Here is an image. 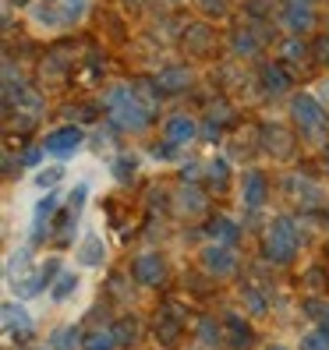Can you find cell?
<instances>
[{
  "label": "cell",
  "instance_id": "cell-1",
  "mask_svg": "<svg viewBox=\"0 0 329 350\" xmlns=\"http://www.w3.org/2000/svg\"><path fill=\"white\" fill-rule=\"evenodd\" d=\"M107 110L114 117V124L124 131H146L149 128V107L128 85H117L107 92Z\"/></svg>",
  "mask_w": 329,
  "mask_h": 350
},
{
  "label": "cell",
  "instance_id": "cell-2",
  "mask_svg": "<svg viewBox=\"0 0 329 350\" xmlns=\"http://www.w3.org/2000/svg\"><path fill=\"white\" fill-rule=\"evenodd\" d=\"M298 244H301V237H298L294 219L280 216V219L269 223V230H265V258H273L276 265H283V262H291L298 255Z\"/></svg>",
  "mask_w": 329,
  "mask_h": 350
},
{
  "label": "cell",
  "instance_id": "cell-3",
  "mask_svg": "<svg viewBox=\"0 0 329 350\" xmlns=\"http://www.w3.org/2000/svg\"><path fill=\"white\" fill-rule=\"evenodd\" d=\"M291 113H294V120L301 124V131L319 135V131L326 128V107H322V103H319L315 96H294Z\"/></svg>",
  "mask_w": 329,
  "mask_h": 350
},
{
  "label": "cell",
  "instance_id": "cell-4",
  "mask_svg": "<svg viewBox=\"0 0 329 350\" xmlns=\"http://www.w3.org/2000/svg\"><path fill=\"white\" fill-rule=\"evenodd\" d=\"M202 265H205V273H213V276H231L237 269V258L227 244L213 241L209 248H202Z\"/></svg>",
  "mask_w": 329,
  "mask_h": 350
},
{
  "label": "cell",
  "instance_id": "cell-5",
  "mask_svg": "<svg viewBox=\"0 0 329 350\" xmlns=\"http://www.w3.org/2000/svg\"><path fill=\"white\" fill-rule=\"evenodd\" d=\"M131 273H135V280H138L142 286H156V283L167 280V265H163V258H159L156 252H146V255L135 258Z\"/></svg>",
  "mask_w": 329,
  "mask_h": 350
},
{
  "label": "cell",
  "instance_id": "cell-6",
  "mask_svg": "<svg viewBox=\"0 0 329 350\" xmlns=\"http://www.w3.org/2000/svg\"><path fill=\"white\" fill-rule=\"evenodd\" d=\"M81 142H85V135H81V128H57L53 135H47V142H43V149L50 152V156H60V159H64V156H71L78 146H81Z\"/></svg>",
  "mask_w": 329,
  "mask_h": 350
},
{
  "label": "cell",
  "instance_id": "cell-7",
  "mask_svg": "<svg viewBox=\"0 0 329 350\" xmlns=\"http://www.w3.org/2000/svg\"><path fill=\"white\" fill-rule=\"evenodd\" d=\"M265 191H269V180H265L262 170H244L241 177V202L248 205V209H259L265 202Z\"/></svg>",
  "mask_w": 329,
  "mask_h": 350
},
{
  "label": "cell",
  "instance_id": "cell-8",
  "mask_svg": "<svg viewBox=\"0 0 329 350\" xmlns=\"http://www.w3.org/2000/svg\"><path fill=\"white\" fill-rule=\"evenodd\" d=\"M57 205H60V191H57V188H53L47 198H39V202H36V209H32V241L47 237L50 219H53V213H57Z\"/></svg>",
  "mask_w": 329,
  "mask_h": 350
},
{
  "label": "cell",
  "instance_id": "cell-9",
  "mask_svg": "<svg viewBox=\"0 0 329 350\" xmlns=\"http://www.w3.org/2000/svg\"><path fill=\"white\" fill-rule=\"evenodd\" d=\"M163 138L174 142V146H188V142L198 138V124H195L188 113H174L167 124H163Z\"/></svg>",
  "mask_w": 329,
  "mask_h": 350
},
{
  "label": "cell",
  "instance_id": "cell-10",
  "mask_svg": "<svg viewBox=\"0 0 329 350\" xmlns=\"http://www.w3.org/2000/svg\"><path fill=\"white\" fill-rule=\"evenodd\" d=\"M75 258H78V265H85V269H99L103 258H107V244H103L99 234H89L81 241V248L75 252Z\"/></svg>",
  "mask_w": 329,
  "mask_h": 350
},
{
  "label": "cell",
  "instance_id": "cell-11",
  "mask_svg": "<svg viewBox=\"0 0 329 350\" xmlns=\"http://www.w3.org/2000/svg\"><path fill=\"white\" fill-rule=\"evenodd\" d=\"M283 22H287V29H294V32H308V29L315 25V14H312V8H308V4H291V0H287Z\"/></svg>",
  "mask_w": 329,
  "mask_h": 350
},
{
  "label": "cell",
  "instance_id": "cell-12",
  "mask_svg": "<svg viewBox=\"0 0 329 350\" xmlns=\"http://www.w3.org/2000/svg\"><path fill=\"white\" fill-rule=\"evenodd\" d=\"M205 230H209V237H213L216 244H227V248H234V244H237V226H234L227 216H216L209 226H205Z\"/></svg>",
  "mask_w": 329,
  "mask_h": 350
},
{
  "label": "cell",
  "instance_id": "cell-13",
  "mask_svg": "<svg viewBox=\"0 0 329 350\" xmlns=\"http://www.w3.org/2000/svg\"><path fill=\"white\" fill-rule=\"evenodd\" d=\"M4 325H8V333H29L32 329V319L22 304H4Z\"/></svg>",
  "mask_w": 329,
  "mask_h": 350
},
{
  "label": "cell",
  "instance_id": "cell-14",
  "mask_svg": "<svg viewBox=\"0 0 329 350\" xmlns=\"http://www.w3.org/2000/svg\"><path fill=\"white\" fill-rule=\"evenodd\" d=\"M75 291H78V276H75L71 269H64V273L53 280V286H50V301H53V304H64Z\"/></svg>",
  "mask_w": 329,
  "mask_h": 350
},
{
  "label": "cell",
  "instance_id": "cell-15",
  "mask_svg": "<svg viewBox=\"0 0 329 350\" xmlns=\"http://www.w3.org/2000/svg\"><path fill=\"white\" fill-rule=\"evenodd\" d=\"M156 85H159V89H170V92H181V89L192 85V71H184V68H167V71L156 78Z\"/></svg>",
  "mask_w": 329,
  "mask_h": 350
},
{
  "label": "cell",
  "instance_id": "cell-16",
  "mask_svg": "<svg viewBox=\"0 0 329 350\" xmlns=\"http://www.w3.org/2000/svg\"><path fill=\"white\" fill-rule=\"evenodd\" d=\"M57 11H60V25H75L85 18L89 0H57Z\"/></svg>",
  "mask_w": 329,
  "mask_h": 350
},
{
  "label": "cell",
  "instance_id": "cell-17",
  "mask_svg": "<svg viewBox=\"0 0 329 350\" xmlns=\"http://www.w3.org/2000/svg\"><path fill=\"white\" fill-rule=\"evenodd\" d=\"M177 209L188 213V216H198V213H205V198L198 195V188H181L177 191Z\"/></svg>",
  "mask_w": 329,
  "mask_h": 350
},
{
  "label": "cell",
  "instance_id": "cell-18",
  "mask_svg": "<svg viewBox=\"0 0 329 350\" xmlns=\"http://www.w3.org/2000/svg\"><path fill=\"white\" fill-rule=\"evenodd\" d=\"M64 174H68V170H64V167H60V163H53V167H47V170H39L32 184H36V188H39V191H53V188H57V184H60V180H64Z\"/></svg>",
  "mask_w": 329,
  "mask_h": 350
},
{
  "label": "cell",
  "instance_id": "cell-19",
  "mask_svg": "<svg viewBox=\"0 0 329 350\" xmlns=\"http://www.w3.org/2000/svg\"><path fill=\"white\" fill-rule=\"evenodd\" d=\"M262 85L269 89V92H287V85H291V78L283 75V68H276V64H265V68H262Z\"/></svg>",
  "mask_w": 329,
  "mask_h": 350
},
{
  "label": "cell",
  "instance_id": "cell-20",
  "mask_svg": "<svg viewBox=\"0 0 329 350\" xmlns=\"http://www.w3.org/2000/svg\"><path fill=\"white\" fill-rule=\"evenodd\" d=\"M78 343H81V336H78L75 325H64L50 336V350H78Z\"/></svg>",
  "mask_w": 329,
  "mask_h": 350
},
{
  "label": "cell",
  "instance_id": "cell-21",
  "mask_svg": "<svg viewBox=\"0 0 329 350\" xmlns=\"http://www.w3.org/2000/svg\"><path fill=\"white\" fill-rule=\"evenodd\" d=\"M114 336H117V347H131L138 340V319L124 315V319L114 325Z\"/></svg>",
  "mask_w": 329,
  "mask_h": 350
},
{
  "label": "cell",
  "instance_id": "cell-22",
  "mask_svg": "<svg viewBox=\"0 0 329 350\" xmlns=\"http://www.w3.org/2000/svg\"><path fill=\"white\" fill-rule=\"evenodd\" d=\"M223 325L231 329L234 347H248V343H252V329H248V322H241L237 315H227V319H223Z\"/></svg>",
  "mask_w": 329,
  "mask_h": 350
},
{
  "label": "cell",
  "instance_id": "cell-23",
  "mask_svg": "<svg viewBox=\"0 0 329 350\" xmlns=\"http://www.w3.org/2000/svg\"><path fill=\"white\" fill-rule=\"evenodd\" d=\"M81 347H85V350H114L117 336H114V329H96V333H89V340Z\"/></svg>",
  "mask_w": 329,
  "mask_h": 350
},
{
  "label": "cell",
  "instance_id": "cell-24",
  "mask_svg": "<svg viewBox=\"0 0 329 350\" xmlns=\"http://www.w3.org/2000/svg\"><path fill=\"white\" fill-rule=\"evenodd\" d=\"M301 350H329V325H319L301 336Z\"/></svg>",
  "mask_w": 329,
  "mask_h": 350
},
{
  "label": "cell",
  "instance_id": "cell-25",
  "mask_svg": "<svg viewBox=\"0 0 329 350\" xmlns=\"http://www.w3.org/2000/svg\"><path fill=\"white\" fill-rule=\"evenodd\" d=\"M205 177H209L216 188H227V180H231V167H227V159H209V167H205Z\"/></svg>",
  "mask_w": 329,
  "mask_h": 350
},
{
  "label": "cell",
  "instance_id": "cell-26",
  "mask_svg": "<svg viewBox=\"0 0 329 350\" xmlns=\"http://www.w3.org/2000/svg\"><path fill=\"white\" fill-rule=\"evenodd\" d=\"M135 170H138V159H135V156H117V159H114V174H117V180L135 177Z\"/></svg>",
  "mask_w": 329,
  "mask_h": 350
},
{
  "label": "cell",
  "instance_id": "cell-27",
  "mask_svg": "<svg viewBox=\"0 0 329 350\" xmlns=\"http://www.w3.org/2000/svg\"><path fill=\"white\" fill-rule=\"evenodd\" d=\"M198 340H202L205 347L220 343V325H216L213 319H202V322H198Z\"/></svg>",
  "mask_w": 329,
  "mask_h": 350
},
{
  "label": "cell",
  "instance_id": "cell-28",
  "mask_svg": "<svg viewBox=\"0 0 329 350\" xmlns=\"http://www.w3.org/2000/svg\"><path fill=\"white\" fill-rule=\"evenodd\" d=\"M234 53L237 57H252L255 53V36L252 32H237L234 36Z\"/></svg>",
  "mask_w": 329,
  "mask_h": 350
},
{
  "label": "cell",
  "instance_id": "cell-29",
  "mask_svg": "<svg viewBox=\"0 0 329 350\" xmlns=\"http://www.w3.org/2000/svg\"><path fill=\"white\" fill-rule=\"evenodd\" d=\"M244 301H248L252 315H265V297L255 291V286H244Z\"/></svg>",
  "mask_w": 329,
  "mask_h": 350
},
{
  "label": "cell",
  "instance_id": "cell-30",
  "mask_svg": "<svg viewBox=\"0 0 329 350\" xmlns=\"http://www.w3.org/2000/svg\"><path fill=\"white\" fill-rule=\"evenodd\" d=\"M47 149H29L25 156H22V163H25V167H39V156H43Z\"/></svg>",
  "mask_w": 329,
  "mask_h": 350
},
{
  "label": "cell",
  "instance_id": "cell-31",
  "mask_svg": "<svg viewBox=\"0 0 329 350\" xmlns=\"http://www.w3.org/2000/svg\"><path fill=\"white\" fill-rule=\"evenodd\" d=\"M308 286H312V291H319V286H322V269H312V273H308Z\"/></svg>",
  "mask_w": 329,
  "mask_h": 350
},
{
  "label": "cell",
  "instance_id": "cell-32",
  "mask_svg": "<svg viewBox=\"0 0 329 350\" xmlns=\"http://www.w3.org/2000/svg\"><path fill=\"white\" fill-rule=\"evenodd\" d=\"M301 53H304V46H298V43H287V57H294V60H298Z\"/></svg>",
  "mask_w": 329,
  "mask_h": 350
},
{
  "label": "cell",
  "instance_id": "cell-33",
  "mask_svg": "<svg viewBox=\"0 0 329 350\" xmlns=\"http://www.w3.org/2000/svg\"><path fill=\"white\" fill-rule=\"evenodd\" d=\"M205 11H223V0H202Z\"/></svg>",
  "mask_w": 329,
  "mask_h": 350
},
{
  "label": "cell",
  "instance_id": "cell-34",
  "mask_svg": "<svg viewBox=\"0 0 329 350\" xmlns=\"http://www.w3.org/2000/svg\"><path fill=\"white\" fill-rule=\"evenodd\" d=\"M319 99H322V103H329V81H326V85L319 89Z\"/></svg>",
  "mask_w": 329,
  "mask_h": 350
},
{
  "label": "cell",
  "instance_id": "cell-35",
  "mask_svg": "<svg viewBox=\"0 0 329 350\" xmlns=\"http://www.w3.org/2000/svg\"><path fill=\"white\" fill-rule=\"evenodd\" d=\"M291 4H308V8H312V0H291Z\"/></svg>",
  "mask_w": 329,
  "mask_h": 350
},
{
  "label": "cell",
  "instance_id": "cell-36",
  "mask_svg": "<svg viewBox=\"0 0 329 350\" xmlns=\"http://www.w3.org/2000/svg\"><path fill=\"white\" fill-rule=\"evenodd\" d=\"M11 4H25V0H11Z\"/></svg>",
  "mask_w": 329,
  "mask_h": 350
},
{
  "label": "cell",
  "instance_id": "cell-37",
  "mask_svg": "<svg viewBox=\"0 0 329 350\" xmlns=\"http://www.w3.org/2000/svg\"><path fill=\"white\" fill-rule=\"evenodd\" d=\"M269 350H287V347H269Z\"/></svg>",
  "mask_w": 329,
  "mask_h": 350
},
{
  "label": "cell",
  "instance_id": "cell-38",
  "mask_svg": "<svg viewBox=\"0 0 329 350\" xmlns=\"http://www.w3.org/2000/svg\"><path fill=\"white\" fill-rule=\"evenodd\" d=\"M36 350H47V347H36Z\"/></svg>",
  "mask_w": 329,
  "mask_h": 350
}]
</instances>
